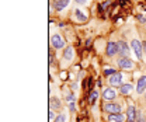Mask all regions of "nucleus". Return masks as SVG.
<instances>
[{"label":"nucleus","mask_w":146,"mask_h":122,"mask_svg":"<svg viewBox=\"0 0 146 122\" xmlns=\"http://www.w3.org/2000/svg\"><path fill=\"white\" fill-rule=\"evenodd\" d=\"M117 65H118V68H121L122 70H133L135 69L133 60H131L129 58H124V56H121V58L117 60Z\"/></svg>","instance_id":"1"},{"label":"nucleus","mask_w":146,"mask_h":122,"mask_svg":"<svg viewBox=\"0 0 146 122\" xmlns=\"http://www.w3.org/2000/svg\"><path fill=\"white\" fill-rule=\"evenodd\" d=\"M73 55H74L73 46H68V48L65 49V52H63V59H65V60H70L73 58Z\"/></svg>","instance_id":"14"},{"label":"nucleus","mask_w":146,"mask_h":122,"mask_svg":"<svg viewBox=\"0 0 146 122\" xmlns=\"http://www.w3.org/2000/svg\"><path fill=\"white\" fill-rule=\"evenodd\" d=\"M106 53H107V56H114L115 53H118V46H117V42H108V44H107Z\"/></svg>","instance_id":"10"},{"label":"nucleus","mask_w":146,"mask_h":122,"mask_svg":"<svg viewBox=\"0 0 146 122\" xmlns=\"http://www.w3.org/2000/svg\"><path fill=\"white\" fill-rule=\"evenodd\" d=\"M138 20L141 21V23H146V18L143 16H138Z\"/></svg>","instance_id":"23"},{"label":"nucleus","mask_w":146,"mask_h":122,"mask_svg":"<svg viewBox=\"0 0 146 122\" xmlns=\"http://www.w3.org/2000/svg\"><path fill=\"white\" fill-rule=\"evenodd\" d=\"M54 122H65V115L63 114H60V115H58L56 118H55Z\"/></svg>","instance_id":"20"},{"label":"nucleus","mask_w":146,"mask_h":122,"mask_svg":"<svg viewBox=\"0 0 146 122\" xmlns=\"http://www.w3.org/2000/svg\"><path fill=\"white\" fill-rule=\"evenodd\" d=\"M125 117L122 114H110L108 115V122H124Z\"/></svg>","instance_id":"13"},{"label":"nucleus","mask_w":146,"mask_h":122,"mask_svg":"<svg viewBox=\"0 0 146 122\" xmlns=\"http://www.w3.org/2000/svg\"><path fill=\"white\" fill-rule=\"evenodd\" d=\"M69 108H70V111H74V109H76V107H74L73 103H69Z\"/></svg>","instance_id":"24"},{"label":"nucleus","mask_w":146,"mask_h":122,"mask_svg":"<svg viewBox=\"0 0 146 122\" xmlns=\"http://www.w3.org/2000/svg\"><path fill=\"white\" fill-rule=\"evenodd\" d=\"M145 98H146V93H145Z\"/></svg>","instance_id":"29"},{"label":"nucleus","mask_w":146,"mask_h":122,"mask_svg":"<svg viewBox=\"0 0 146 122\" xmlns=\"http://www.w3.org/2000/svg\"><path fill=\"white\" fill-rule=\"evenodd\" d=\"M114 73H117L114 69H110V68H106V69H104V76H112Z\"/></svg>","instance_id":"19"},{"label":"nucleus","mask_w":146,"mask_h":122,"mask_svg":"<svg viewBox=\"0 0 146 122\" xmlns=\"http://www.w3.org/2000/svg\"><path fill=\"white\" fill-rule=\"evenodd\" d=\"M146 91V76H141L138 83H136V93L138 94H143Z\"/></svg>","instance_id":"8"},{"label":"nucleus","mask_w":146,"mask_h":122,"mask_svg":"<svg viewBox=\"0 0 146 122\" xmlns=\"http://www.w3.org/2000/svg\"><path fill=\"white\" fill-rule=\"evenodd\" d=\"M69 4V0H54V6L58 11H62Z\"/></svg>","instance_id":"12"},{"label":"nucleus","mask_w":146,"mask_h":122,"mask_svg":"<svg viewBox=\"0 0 146 122\" xmlns=\"http://www.w3.org/2000/svg\"><path fill=\"white\" fill-rule=\"evenodd\" d=\"M55 118H56V117H55L54 109H51V111H49V121H55Z\"/></svg>","instance_id":"22"},{"label":"nucleus","mask_w":146,"mask_h":122,"mask_svg":"<svg viewBox=\"0 0 146 122\" xmlns=\"http://www.w3.org/2000/svg\"><path fill=\"white\" fill-rule=\"evenodd\" d=\"M122 79H124V74L117 72V73H114L112 76H110L108 80H110V84H111V86H114V87H118V86H119V87H121V86H122Z\"/></svg>","instance_id":"4"},{"label":"nucleus","mask_w":146,"mask_h":122,"mask_svg":"<svg viewBox=\"0 0 146 122\" xmlns=\"http://www.w3.org/2000/svg\"><path fill=\"white\" fill-rule=\"evenodd\" d=\"M76 3H79V4H84L86 3V0H74Z\"/></svg>","instance_id":"26"},{"label":"nucleus","mask_w":146,"mask_h":122,"mask_svg":"<svg viewBox=\"0 0 146 122\" xmlns=\"http://www.w3.org/2000/svg\"><path fill=\"white\" fill-rule=\"evenodd\" d=\"M103 109L106 112H108V114H121V105L118 104V103H112V101L104 103Z\"/></svg>","instance_id":"2"},{"label":"nucleus","mask_w":146,"mask_h":122,"mask_svg":"<svg viewBox=\"0 0 146 122\" xmlns=\"http://www.w3.org/2000/svg\"><path fill=\"white\" fill-rule=\"evenodd\" d=\"M132 90H133V86H132L131 83H127V84H122V86L119 87V93H121L122 95H129V94L132 93Z\"/></svg>","instance_id":"11"},{"label":"nucleus","mask_w":146,"mask_h":122,"mask_svg":"<svg viewBox=\"0 0 146 122\" xmlns=\"http://www.w3.org/2000/svg\"><path fill=\"white\" fill-rule=\"evenodd\" d=\"M117 46H118V55H121L124 58H128V55H129V46H128V44H125L124 41H118L117 42Z\"/></svg>","instance_id":"7"},{"label":"nucleus","mask_w":146,"mask_h":122,"mask_svg":"<svg viewBox=\"0 0 146 122\" xmlns=\"http://www.w3.org/2000/svg\"><path fill=\"white\" fill-rule=\"evenodd\" d=\"M97 98H98V91H97V90H91L90 91V97H89V103H90L91 105L96 104Z\"/></svg>","instance_id":"15"},{"label":"nucleus","mask_w":146,"mask_h":122,"mask_svg":"<svg viewBox=\"0 0 146 122\" xmlns=\"http://www.w3.org/2000/svg\"><path fill=\"white\" fill-rule=\"evenodd\" d=\"M74 16H76V18H77V21H80V23H83V21L87 20V17H86V16L82 13V10H79V9L74 10Z\"/></svg>","instance_id":"16"},{"label":"nucleus","mask_w":146,"mask_h":122,"mask_svg":"<svg viewBox=\"0 0 146 122\" xmlns=\"http://www.w3.org/2000/svg\"><path fill=\"white\" fill-rule=\"evenodd\" d=\"M49 105H51V109H59L60 108V103H59V100L58 98H51V101H49Z\"/></svg>","instance_id":"17"},{"label":"nucleus","mask_w":146,"mask_h":122,"mask_svg":"<svg viewBox=\"0 0 146 122\" xmlns=\"http://www.w3.org/2000/svg\"><path fill=\"white\" fill-rule=\"evenodd\" d=\"M131 46H132V49L135 51V55H136L138 59H142V58H143V44H141L138 39H133V41L131 42Z\"/></svg>","instance_id":"3"},{"label":"nucleus","mask_w":146,"mask_h":122,"mask_svg":"<svg viewBox=\"0 0 146 122\" xmlns=\"http://www.w3.org/2000/svg\"><path fill=\"white\" fill-rule=\"evenodd\" d=\"M136 119L139 122H146V118H145V115H143L142 111H136Z\"/></svg>","instance_id":"18"},{"label":"nucleus","mask_w":146,"mask_h":122,"mask_svg":"<svg viewBox=\"0 0 146 122\" xmlns=\"http://www.w3.org/2000/svg\"><path fill=\"white\" fill-rule=\"evenodd\" d=\"M101 95H103V100H104L106 103H108V101L115 100V97H117V93H115V90H114V88H104Z\"/></svg>","instance_id":"6"},{"label":"nucleus","mask_w":146,"mask_h":122,"mask_svg":"<svg viewBox=\"0 0 146 122\" xmlns=\"http://www.w3.org/2000/svg\"><path fill=\"white\" fill-rule=\"evenodd\" d=\"M72 90H77V84H72Z\"/></svg>","instance_id":"28"},{"label":"nucleus","mask_w":146,"mask_h":122,"mask_svg":"<svg viewBox=\"0 0 146 122\" xmlns=\"http://www.w3.org/2000/svg\"><path fill=\"white\" fill-rule=\"evenodd\" d=\"M143 56H145V60H146V42H143Z\"/></svg>","instance_id":"25"},{"label":"nucleus","mask_w":146,"mask_h":122,"mask_svg":"<svg viewBox=\"0 0 146 122\" xmlns=\"http://www.w3.org/2000/svg\"><path fill=\"white\" fill-rule=\"evenodd\" d=\"M127 118H128V122H135V119H136V109H135L133 105H128Z\"/></svg>","instance_id":"9"},{"label":"nucleus","mask_w":146,"mask_h":122,"mask_svg":"<svg viewBox=\"0 0 146 122\" xmlns=\"http://www.w3.org/2000/svg\"><path fill=\"white\" fill-rule=\"evenodd\" d=\"M51 44H52V46H54L55 49H62V48L65 46V39L58 34L52 35V36H51Z\"/></svg>","instance_id":"5"},{"label":"nucleus","mask_w":146,"mask_h":122,"mask_svg":"<svg viewBox=\"0 0 146 122\" xmlns=\"http://www.w3.org/2000/svg\"><path fill=\"white\" fill-rule=\"evenodd\" d=\"M66 101H69V103L74 101V95H73V94H68V95H66Z\"/></svg>","instance_id":"21"},{"label":"nucleus","mask_w":146,"mask_h":122,"mask_svg":"<svg viewBox=\"0 0 146 122\" xmlns=\"http://www.w3.org/2000/svg\"><path fill=\"white\" fill-rule=\"evenodd\" d=\"M86 46H87V48H90L91 46V39H89V41L86 42Z\"/></svg>","instance_id":"27"}]
</instances>
